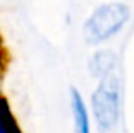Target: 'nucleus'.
I'll return each instance as SVG.
<instances>
[{
  "label": "nucleus",
  "mask_w": 134,
  "mask_h": 133,
  "mask_svg": "<svg viewBox=\"0 0 134 133\" xmlns=\"http://www.w3.org/2000/svg\"><path fill=\"white\" fill-rule=\"evenodd\" d=\"M131 10L126 3L112 2L104 3L92 12L83 26V34L88 44H98L107 41L109 38L115 36L126 22L129 21Z\"/></svg>",
  "instance_id": "1"
},
{
  "label": "nucleus",
  "mask_w": 134,
  "mask_h": 133,
  "mask_svg": "<svg viewBox=\"0 0 134 133\" xmlns=\"http://www.w3.org/2000/svg\"><path fill=\"white\" fill-rule=\"evenodd\" d=\"M92 111L97 126L110 131L121 116V80L114 72L105 75L92 94Z\"/></svg>",
  "instance_id": "2"
},
{
  "label": "nucleus",
  "mask_w": 134,
  "mask_h": 133,
  "mask_svg": "<svg viewBox=\"0 0 134 133\" xmlns=\"http://www.w3.org/2000/svg\"><path fill=\"white\" fill-rule=\"evenodd\" d=\"M70 99H71V113H73V121H75V133H92L88 109H87L85 103H83L82 94L75 87H71Z\"/></svg>",
  "instance_id": "3"
},
{
  "label": "nucleus",
  "mask_w": 134,
  "mask_h": 133,
  "mask_svg": "<svg viewBox=\"0 0 134 133\" xmlns=\"http://www.w3.org/2000/svg\"><path fill=\"white\" fill-rule=\"evenodd\" d=\"M115 62H117V58H115V55L112 53V51L100 50V51H97V53L90 58L88 70H90V73L93 77H97V79H104L105 75H109V73L114 72Z\"/></svg>",
  "instance_id": "4"
}]
</instances>
